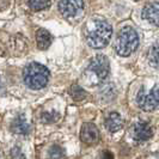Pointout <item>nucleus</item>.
I'll list each match as a JSON object with an SVG mask.
<instances>
[{
	"mask_svg": "<svg viewBox=\"0 0 159 159\" xmlns=\"http://www.w3.org/2000/svg\"><path fill=\"white\" fill-rule=\"evenodd\" d=\"M112 29L110 24L104 20L96 19L90 22L86 31V41L89 46L95 49H101L105 47L111 39Z\"/></svg>",
	"mask_w": 159,
	"mask_h": 159,
	"instance_id": "f257e3e1",
	"label": "nucleus"
},
{
	"mask_svg": "<svg viewBox=\"0 0 159 159\" xmlns=\"http://www.w3.org/2000/svg\"><path fill=\"white\" fill-rule=\"evenodd\" d=\"M109 60L104 55L95 56L89 62L86 70L84 72V81L89 86H95L103 81L109 74Z\"/></svg>",
	"mask_w": 159,
	"mask_h": 159,
	"instance_id": "f03ea898",
	"label": "nucleus"
},
{
	"mask_svg": "<svg viewBox=\"0 0 159 159\" xmlns=\"http://www.w3.org/2000/svg\"><path fill=\"white\" fill-rule=\"evenodd\" d=\"M24 84L31 90H41L49 81V71L39 62L29 64L23 71Z\"/></svg>",
	"mask_w": 159,
	"mask_h": 159,
	"instance_id": "7ed1b4c3",
	"label": "nucleus"
},
{
	"mask_svg": "<svg viewBox=\"0 0 159 159\" xmlns=\"http://www.w3.org/2000/svg\"><path fill=\"white\" fill-rule=\"evenodd\" d=\"M139 36L132 26L122 28L115 41V50L121 56H129L138 49Z\"/></svg>",
	"mask_w": 159,
	"mask_h": 159,
	"instance_id": "20e7f679",
	"label": "nucleus"
},
{
	"mask_svg": "<svg viewBox=\"0 0 159 159\" xmlns=\"http://www.w3.org/2000/svg\"><path fill=\"white\" fill-rule=\"evenodd\" d=\"M136 103L143 111L154 110L159 104V89L154 86L150 91H146L145 88L141 86L136 95Z\"/></svg>",
	"mask_w": 159,
	"mask_h": 159,
	"instance_id": "39448f33",
	"label": "nucleus"
},
{
	"mask_svg": "<svg viewBox=\"0 0 159 159\" xmlns=\"http://www.w3.org/2000/svg\"><path fill=\"white\" fill-rule=\"evenodd\" d=\"M84 10V0H60L59 11L66 18L77 17Z\"/></svg>",
	"mask_w": 159,
	"mask_h": 159,
	"instance_id": "423d86ee",
	"label": "nucleus"
},
{
	"mask_svg": "<svg viewBox=\"0 0 159 159\" xmlns=\"http://www.w3.org/2000/svg\"><path fill=\"white\" fill-rule=\"evenodd\" d=\"M80 139L86 145H95L99 139V132L93 123H85L80 130Z\"/></svg>",
	"mask_w": 159,
	"mask_h": 159,
	"instance_id": "0eeeda50",
	"label": "nucleus"
},
{
	"mask_svg": "<svg viewBox=\"0 0 159 159\" xmlns=\"http://www.w3.org/2000/svg\"><path fill=\"white\" fill-rule=\"evenodd\" d=\"M151 126L147 122H136L133 126V138L136 141H146L152 136Z\"/></svg>",
	"mask_w": 159,
	"mask_h": 159,
	"instance_id": "6e6552de",
	"label": "nucleus"
},
{
	"mask_svg": "<svg viewBox=\"0 0 159 159\" xmlns=\"http://www.w3.org/2000/svg\"><path fill=\"white\" fill-rule=\"evenodd\" d=\"M143 18L152 25H159V2L147 4L143 10Z\"/></svg>",
	"mask_w": 159,
	"mask_h": 159,
	"instance_id": "1a4fd4ad",
	"label": "nucleus"
},
{
	"mask_svg": "<svg viewBox=\"0 0 159 159\" xmlns=\"http://www.w3.org/2000/svg\"><path fill=\"white\" fill-rule=\"evenodd\" d=\"M105 127L110 133H116L123 127V119L117 112H110L105 119Z\"/></svg>",
	"mask_w": 159,
	"mask_h": 159,
	"instance_id": "9d476101",
	"label": "nucleus"
},
{
	"mask_svg": "<svg viewBox=\"0 0 159 159\" xmlns=\"http://www.w3.org/2000/svg\"><path fill=\"white\" fill-rule=\"evenodd\" d=\"M12 130L13 133H17V134H28L30 132V125L28 123L26 119L24 117L23 115H19L17 116L16 119L13 120L12 122Z\"/></svg>",
	"mask_w": 159,
	"mask_h": 159,
	"instance_id": "9b49d317",
	"label": "nucleus"
},
{
	"mask_svg": "<svg viewBox=\"0 0 159 159\" xmlns=\"http://www.w3.org/2000/svg\"><path fill=\"white\" fill-rule=\"evenodd\" d=\"M52 35L44 29H40L36 34V43L40 49H47L52 44Z\"/></svg>",
	"mask_w": 159,
	"mask_h": 159,
	"instance_id": "f8f14e48",
	"label": "nucleus"
},
{
	"mask_svg": "<svg viewBox=\"0 0 159 159\" xmlns=\"http://www.w3.org/2000/svg\"><path fill=\"white\" fill-rule=\"evenodd\" d=\"M148 60L153 67H159V42L154 43L148 53Z\"/></svg>",
	"mask_w": 159,
	"mask_h": 159,
	"instance_id": "ddd939ff",
	"label": "nucleus"
},
{
	"mask_svg": "<svg viewBox=\"0 0 159 159\" xmlns=\"http://www.w3.org/2000/svg\"><path fill=\"white\" fill-rule=\"evenodd\" d=\"M70 93H71V97L74 99V101H83L86 98V92L83 88H80L79 85L74 84L71 86V90H70Z\"/></svg>",
	"mask_w": 159,
	"mask_h": 159,
	"instance_id": "4468645a",
	"label": "nucleus"
},
{
	"mask_svg": "<svg viewBox=\"0 0 159 159\" xmlns=\"http://www.w3.org/2000/svg\"><path fill=\"white\" fill-rule=\"evenodd\" d=\"M50 0H29V6L34 11H41L44 8L49 7Z\"/></svg>",
	"mask_w": 159,
	"mask_h": 159,
	"instance_id": "2eb2a0df",
	"label": "nucleus"
},
{
	"mask_svg": "<svg viewBox=\"0 0 159 159\" xmlns=\"http://www.w3.org/2000/svg\"><path fill=\"white\" fill-rule=\"evenodd\" d=\"M49 156H50L52 158H62L65 154H64L62 148H61L60 146H53V147L50 148V151H49Z\"/></svg>",
	"mask_w": 159,
	"mask_h": 159,
	"instance_id": "dca6fc26",
	"label": "nucleus"
},
{
	"mask_svg": "<svg viewBox=\"0 0 159 159\" xmlns=\"http://www.w3.org/2000/svg\"><path fill=\"white\" fill-rule=\"evenodd\" d=\"M56 119H57V115L56 114H49V112H44L43 114V121L47 122V123L54 122Z\"/></svg>",
	"mask_w": 159,
	"mask_h": 159,
	"instance_id": "f3484780",
	"label": "nucleus"
}]
</instances>
